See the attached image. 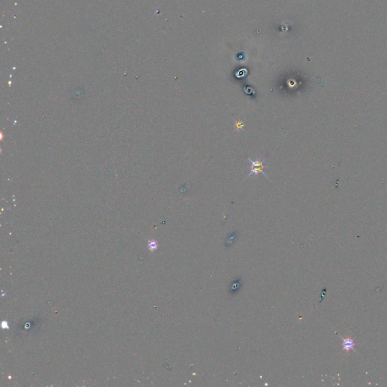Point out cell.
<instances>
[{
    "instance_id": "6da1fadb",
    "label": "cell",
    "mask_w": 387,
    "mask_h": 387,
    "mask_svg": "<svg viewBox=\"0 0 387 387\" xmlns=\"http://www.w3.org/2000/svg\"><path fill=\"white\" fill-rule=\"evenodd\" d=\"M249 162L250 163V170L249 175L247 176V178L250 177L251 175H258L259 173H262L266 178H268L267 175L265 173V169L267 167L265 166V160L262 159H257L256 160H252L250 157H248Z\"/></svg>"
},
{
    "instance_id": "7a4b0ae2",
    "label": "cell",
    "mask_w": 387,
    "mask_h": 387,
    "mask_svg": "<svg viewBox=\"0 0 387 387\" xmlns=\"http://www.w3.org/2000/svg\"><path fill=\"white\" fill-rule=\"evenodd\" d=\"M342 339H343V350H345L347 353H348L350 350H355V346L356 344L351 337H349V336L346 338L342 337Z\"/></svg>"
}]
</instances>
